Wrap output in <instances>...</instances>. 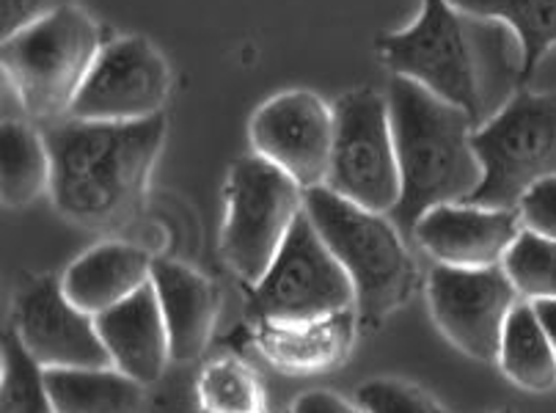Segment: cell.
Returning a JSON list of instances; mask_svg holds the SVG:
<instances>
[{"label":"cell","mask_w":556,"mask_h":413,"mask_svg":"<svg viewBox=\"0 0 556 413\" xmlns=\"http://www.w3.org/2000/svg\"><path fill=\"white\" fill-rule=\"evenodd\" d=\"M378 53L394 77L463 108L477 127L527 86L518 36L498 20L460 12L450 0H425L410 28L380 36Z\"/></svg>","instance_id":"cell-1"},{"label":"cell","mask_w":556,"mask_h":413,"mask_svg":"<svg viewBox=\"0 0 556 413\" xmlns=\"http://www.w3.org/2000/svg\"><path fill=\"white\" fill-rule=\"evenodd\" d=\"M50 152V196L61 215L77 224H113L143 196L163 141L166 116L143 122L61 118L45 124Z\"/></svg>","instance_id":"cell-2"},{"label":"cell","mask_w":556,"mask_h":413,"mask_svg":"<svg viewBox=\"0 0 556 413\" xmlns=\"http://www.w3.org/2000/svg\"><path fill=\"white\" fill-rule=\"evenodd\" d=\"M386 100L403 185L389 218L414 240L416 224L432 206L460 204L480 188L482 165L471 143L477 124L463 108L405 77H391Z\"/></svg>","instance_id":"cell-3"},{"label":"cell","mask_w":556,"mask_h":413,"mask_svg":"<svg viewBox=\"0 0 556 413\" xmlns=\"http://www.w3.org/2000/svg\"><path fill=\"white\" fill-rule=\"evenodd\" d=\"M303 210L353 281L364 323H380L403 306L414 284V262L389 215L364 210L326 185L306 190Z\"/></svg>","instance_id":"cell-4"},{"label":"cell","mask_w":556,"mask_h":413,"mask_svg":"<svg viewBox=\"0 0 556 413\" xmlns=\"http://www.w3.org/2000/svg\"><path fill=\"white\" fill-rule=\"evenodd\" d=\"M102 41L94 20L64 7L3 39V77L17 89L30 122L70 116Z\"/></svg>","instance_id":"cell-5"},{"label":"cell","mask_w":556,"mask_h":413,"mask_svg":"<svg viewBox=\"0 0 556 413\" xmlns=\"http://www.w3.org/2000/svg\"><path fill=\"white\" fill-rule=\"evenodd\" d=\"M482 183L468 204L518 210L540 179L556 174V97L521 89L471 136Z\"/></svg>","instance_id":"cell-6"},{"label":"cell","mask_w":556,"mask_h":413,"mask_svg":"<svg viewBox=\"0 0 556 413\" xmlns=\"http://www.w3.org/2000/svg\"><path fill=\"white\" fill-rule=\"evenodd\" d=\"M306 190L260 154L240 158L226 179L224 256L251 287L262 281L292 224L303 213Z\"/></svg>","instance_id":"cell-7"},{"label":"cell","mask_w":556,"mask_h":413,"mask_svg":"<svg viewBox=\"0 0 556 413\" xmlns=\"http://www.w3.org/2000/svg\"><path fill=\"white\" fill-rule=\"evenodd\" d=\"M326 188L353 204L389 215L400 201V163L389 100L378 91H348L333 105V149Z\"/></svg>","instance_id":"cell-8"},{"label":"cell","mask_w":556,"mask_h":413,"mask_svg":"<svg viewBox=\"0 0 556 413\" xmlns=\"http://www.w3.org/2000/svg\"><path fill=\"white\" fill-rule=\"evenodd\" d=\"M353 303V281L303 210L254 287V312L273 325H298L337 317Z\"/></svg>","instance_id":"cell-9"},{"label":"cell","mask_w":556,"mask_h":413,"mask_svg":"<svg viewBox=\"0 0 556 413\" xmlns=\"http://www.w3.org/2000/svg\"><path fill=\"white\" fill-rule=\"evenodd\" d=\"M427 298L432 320L455 348L477 361L496 364L504 325L518 298L502 265H439L427 281Z\"/></svg>","instance_id":"cell-10"},{"label":"cell","mask_w":556,"mask_h":413,"mask_svg":"<svg viewBox=\"0 0 556 413\" xmlns=\"http://www.w3.org/2000/svg\"><path fill=\"white\" fill-rule=\"evenodd\" d=\"M168 91L172 72L166 59L141 36H125L102 45L70 116L86 122H143L163 113Z\"/></svg>","instance_id":"cell-11"},{"label":"cell","mask_w":556,"mask_h":413,"mask_svg":"<svg viewBox=\"0 0 556 413\" xmlns=\"http://www.w3.org/2000/svg\"><path fill=\"white\" fill-rule=\"evenodd\" d=\"M251 143L303 190L320 188L331 168L333 108L314 91H285L254 113Z\"/></svg>","instance_id":"cell-12"},{"label":"cell","mask_w":556,"mask_h":413,"mask_svg":"<svg viewBox=\"0 0 556 413\" xmlns=\"http://www.w3.org/2000/svg\"><path fill=\"white\" fill-rule=\"evenodd\" d=\"M14 330L42 370L111 364L94 317L66 298L61 278H36L20 292Z\"/></svg>","instance_id":"cell-13"},{"label":"cell","mask_w":556,"mask_h":413,"mask_svg":"<svg viewBox=\"0 0 556 413\" xmlns=\"http://www.w3.org/2000/svg\"><path fill=\"white\" fill-rule=\"evenodd\" d=\"M523 231L518 210H493L460 201L432 206L414 229L419 242L439 265L493 267L502 265Z\"/></svg>","instance_id":"cell-14"},{"label":"cell","mask_w":556,"mask_h":413,"mask_svg":"<svg viewBox=\"0 0 556 413\" xmlns=\"http://www.w3.org/2000/svg\"><path fill=\"white\" fill-rule=\"evenodd\" d=\"M111 364L138 384H154L172 361L168 328L152 281L94 317Z\"/></svg>","instance_id":"cell-15"},{"label":"cell","mask_w":556,"mask_h":413,"mask_svg":"<svg viewBox=\"0 0 556 413\" xmlns=\"http://www.w3.org/2000/svg\"><path fill=\"white\" fill-rule=\"evenodd\" d=\"M152 287L157 292L168 328L172 361L188 364L204 353L215 320V292L204 276L177 262H152Z\"/></svg>","instance_id":"cell-16"},{"label":"cell","mask_w":556,"mask_h":413,"mask_svg":"<svg viewBox=\"0 0 556 413\" xmlns=\"http://www.w3.org/2000/svg\"><path fill=\"white\" fill-rule=\"evenodd\" d=\"M152 281V260L141 248L105 242L66 267L61 287L77 309L97 317Z\"/></svg>","instance_id":"cell-17"},{"label":"cell","mask_w":556,"mask_h":413,"mask_svg":"<svg viewBox=\"0 0 556 413\" xmlns=\"http://www.w3.org/2000/svg\"><path fill=\"white\" fill-rule=\"evenodd\" d=\"M45 384L55 413H141V384L116 366L45 370Z\"/></svg>","instance_id":"cell-18"},{"label":"cell","mask_w":556,"mask_h":413,"mask_svg":"<svg viewBox=\"0 0 556 413\" xmlns=\"http://www.w3.org/2000/svg\"><path fill=\"white\" fill-rule=\"evenodd\" d=\"M496 364L527 391H551L556 386V353L529 301L515 303L509 312Z\"/></svg>","instance_id":"cell-19"},{"label":"cell","mask_w":556,"mask_h":413,"mask_svg":"<svg viewBox=\"0 0 556 413\" xmlns=\"http://www.w3.org/2000/svg\"><path fill=\"white\" fill-rule=\"evenodd\" d=\"M3 154V204L28 206L50 190V152L45 136L30 122H3L0 127Z\"/></svg>","instance_id":"cell-20"},{"label":"cell","mask_w":556,"mask_h":413,"mask_svg":"<svg viewBox=\"0 0 556 413\" xmlns=\"http://www.w3.org/2000/svg\"><path fill=\"white\" fill-rule=\"evenodd\" d=\"M473 17L498 20L523 48V80L529 83L540 59L556 45V0H450Z\"/></svg>","instance_id":"cell-21"},{"label":"cell","mask_w":556,"mask_h":413,"mask_svg":"<svg viewBox=\"0 0 556 413\" xmlns=\"http://www.w3.org/2000/svg\"><path fill=\"white\" fill-rule=\"evenodd\" d=\"M0 413H55L48 384H45V370L20 342L17 330H7L3 337Z\"/></svg>","instance_id":"cell-22"},{"label":"cell","mask_w":556,"mask_h":413,"mask_svg":"<svg viewBox=\"0 0 556 413\" xmlns=\"http://www.w3.org/2000/svg\"><path fill=\"white\" fill-rule=\"evenodd\" d=\"M518 296L527 301L556 298V240L523 229L502 262Z\"/></svg>","instance_id":"cell-23"},{"label":"cell","mask_w":556,"mask_h":413,"mask_svg":"<svg viewBox=\"0 0 556 413\" xmlns=\"http://www.w3.org/2000/svg\"><path fill=\"white\" fill-rule=\"evenodd\" d=\"M344 317H348V312L308 323V337L303 330H298V325H290L292 330H287L285 325V334H278V339H273L270 353L285 359L287 364H326L333 355L342 353L344 348V339H348V328H344L348 320Z\"/></svg>","instance_id":"cell-24"},{"label":"cell","mask_w":556,"mask_h":413,"mask_svg":"<svg viewBox=\"0 0 556 413\" xmlns=\"http://www.w3.org/2000/svg\"><path fill=\"white\" fill-rule=\"evenodd\" d=\"M199 395L210 413H260L254 375L235 361L210 364L202 375Z\"/></svg>","instance_id":"cell-25"},{"label":"cell","mask_w":556,"mask_h":413,"mask_svg":"<svg viewBox=\"0 0 556 413\" xmlns=\"http://www.w3.org/2000/svg\"><path fill=\"white\" fill-rule=\"evenodd\" d=\"M364 413H446L427 391L405 380H369L355 395Z\"/></svg>","instance_id":"cell-26"},{"label":"cell","mask_w":556,"mask_h":413,"mask_svg":"<svg viewBox=\"0 0 556 413\" xmlns=\"http://www.w3.org/2000/svg\"><path fill=\"white\" fill-rule=\"evenodd\" d=\"M518 215H521L523 229L556 240V174L529 188V193L518 204Z\"/></svg>","instance_id":"cell-27"},{"label":"cell","mask_w":556,"mask_h":413,"mask_svg":"<svg viewBox=\"0 0 556 413\" xmlns=\"http://www.w3.org/2000/svg\"><path fill=\"white\" fill-rule=\"evenodd\" d=\"M72 7V0H0V28L3 39L14 36L17 30L28 28L36 20L48 17L59 9Z\"/></svg>","instance_id":"cell-28"},{"label":"cell","mask_w":556,"mask_h":413,"mask_svg":"<svg viewBox=\"0 0 556 413\" xmlns=\"http://www.w3.org/2000/svg\"><path fill=\"white\" fill-rule=\"evenodd\" d=\"M292 413H364L362 408L350 405L342 397L331 395V391H308L295 402Z\"/></svg>","instance_id":"cell-29"},{"label":"cell","mask_w":556,"mask_h":413,"mask_svg":"<svg viewBox=\"0 0 556 413\" xmlns=\"http://www.w3.org/2000/svg\"><path fill=\"white\" fill-rule=\"evenodd\" d=\"M532 303L534 314H538L540 325H543L545 337H548L551 348L556 353V298H540V301H529Z\"/></svg>","instance_id":"cell-30"},{"label":"cell","mask_w":556,"mask_h":413,"mask_svg":"<svg viewBox=\"0 0 556 413\" xmlns=\"http://www.w3.org/2000/svg\"><path fill=\"white\" fill-rule=\"evenodd\" d=\"M498 413H513V411H498Z\"/></svg>","instance_id":"cell-31"}]
</instances>
